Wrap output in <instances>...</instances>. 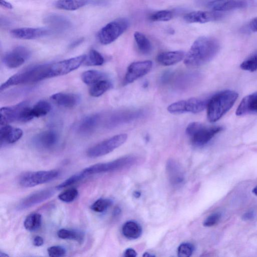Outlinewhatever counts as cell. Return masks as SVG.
Instances as JSON below:
<instances>
[{
  "label": "cell",
  "instance_id": "cell-26",
  "mask_svg": "<svg viewBox=\"0 0 257 257\" xmlns=\"http://www.w3.org/2000/svg\"><path fill=\"white\" fill-rule=\"evenodd\" d=\"M45 22L51 27L59 30H65L71 27V23L66 17L55 14L47 16Z\"/></svg>",
  "mask_w": 257,
  "mask_h": 257
},
{
  "label": "cell",
  "instance_id": "cell-16",
  "mask_svg": "<svg viewBox=\"0 0 257 257\" xmlns=\"http://www.w3.org/2000/svg\"><path fill=\"white\" fill-rule=\"evenodd\" d=\"M223 13L216 11H195L185 15L183 19L189 23H206L221 19Z\"/></svg>",
  "mask_w": 257,
  "mask_h": 257
},
{
  "label": "cell",
  "instance_id": "cell-1",
  "mask_svg": "<svg viewBox=\"0 0 257 257\" xmlns=\"http://www.w3.org/2000/svg\"><path fill=\"white\" fill-rule=\"evenodd\" d=\"M220 46L218 42L210 36H202L193 44L185 58V64L197 67L209 62L217 54Z\"/></svg>",
  "mask_w": 257,
  "mask_h": 257
},
{
  "label": "cell",
  "instance_id": "cell-4",
  "mask_svg": "<svg viewBox=\"0 0 257 257\" xmlns=\"http://www.w3.org/2000/svg\"><path fill=\"white\" fill-rule=\"evenodd\" d=\"M223 130V128L221 126L207 127L200 123L193 122L187 127L186 133L194 145L202 146L207 144Z\"/></svg>",
  "mask_w": 257,
  "mask_h": 257
},
{
  "label": "cell",
  "instance_id": "cell-15",
  "mask_svg": "<svg viewBox=\"0 0 257 257\" xmlns=\"http://www.w3.org/2000/svg\"><path fill=\"white\" fill-rule=\"evenodd\" d=\"M58 139V135L56 132L48 130L36 135L33 140V143L37 148L50 150L55 148Z\"/></svg>",
  "mask_w": 257,
  "mask_h": 257
},
{
  "label": "cell",
  "instance_id": "cell-3",
  "mask_svg": "<svg viewBox=\"0 0 257 257\" xmlns=\"http://www.w3.org/2000/svg\"><path fill=\"white\" fill-rule=\"evenodd\" d=\"M239 94L235 91L225 90L213 95L208 103L207 119L210 122H215L221 119L232 107Z\"/></svg>",
  "mask_w": 257,
  "mask_h": 257
},
{
  "label": "cell",
  "instance_id": "cell-49",
  "mask_svg": "<svg viewBox=\"0 0 257 257\" xmlns=\"http://www.w3.org/2000/svg\"><path fill=\"white\" fill-rule=\"evenodd\" d=\"M83 41L84 40L83 39H80L79 40H77L71 45V48L76 47V46L80 45L83 42Z\"/></svg>",
  "mask_w": 257,
  "mask_h": 257
},
{
  "label": "cell",
  "instance_id": "cell-41",
  "mask_svg": "<svg viewBox=\"0 0 257 257\" xmlns=\"http://www.w3.org/2000/svg\"><path fill=\"white\" fill-rule=\"evenodd\" d=\"M221 217V213L215 212L208 216L204 223V226L206 227H210L215 225Z\"/></svg>",
  "mask_w": 257,
  "mask_h": 257
},
{
  "label": "cell",
  "instance_id": "cell-7",
  "mask_svg": "<svg viewBox=\"0 0 257 257\" xmlns=\"http://www.w3.org/2000/svg\"><path fill=\"white\" fill-rule=\"evenodd\" d=\"M59 174L57 170L26 172L20 176L18 182L23 188L34 187L54 180Z\"/></svg>",
  "mask_w": 257,
  "mask_h": 257
},
{
  "label": "cell",
  "instance_id": "cell-27",
  "mask_svg": "<svg viewBox=\"0 0 257 257\" xmlns=\"http://www.w3.org/2000/svg\"><path fill=\"white\" fill-rule=\"evenodd\" d=\"M122 233L127 239L136 240L141 236L142 230L138 223L130 221L124 225L122 228Z\"/></svg>",
  "mask_w": 257,
  "mask_h": 257
},
{
  "label": "cell",
  "instance_id": "cell-36",
  "mask_svg": "<svg viewBox=\"0 0 257 257\" xmlns=\"http://www.w3.org/2000/svg\"><path fill=\"white\" fill-rule=\"evenodd\" d=\"M79 195L77 189L71 188L65 190L58 196V199L61 201L69 203L74 201Z\"/></svg>",
  "mask_w": 257,
  "mask_h": 257
},
{
  "label": "cell",
  "instance_id": "cell-33",
  "mask_svg": "<svg viewBox=\"0 0 257 257\" xmlns=\"http://www.w3.org/2000/svg\"><path fill=\"white\" fill-rule=\"evenodd\" d=\"M57 236L63 240L77 241L81 243L84 240V234L78 231L62 229L57 232Z\"/></svg>",
  "mask_w": 257,
  "mask_h": 257
},
{
  "label": "cell",
  "instance_id": "cell-39",
  "mask_svg": "<svg viewBox=\"0 0 257 257\" xmlns=\"http://www.w3.org/2000/svg\"><path fill=\"white\" fill-rule=\"evenodd\" d=\"M173 16L171 11L161 10L153 14L151 16V19L155 22H166L171 20Z\"/></svg>",
  "mask_w": 257,
  "mask_h": 257
},
{
  "label": "cell",
  "instance_id": "cell-45",
  "mask_svg": "<svg viewBox=\"0 0 257 257\" xmlns=\"http://www.w3.org/2000/svg\"><path fill=\"white\" fill-rule=\"evenodd\" d=\"M255 213L253 211H249L246 212L243 215L242 218L244 221H250V220L253 219L254 217Z\"/></svg>",
  "mask_w": 257,
  "mask_h": 257
},
{
  "label": "cell",
  "instance_id": "cell-37",
  "mask_svg": "<svg viewBox=\"0 0 257 257\" xmlns=\"http://www.w3.org/2000/svg\"><path fill=\"white\" fill-rule=\"evenodd\" d=\"M112 202L109 199H100L91 206V209L97 212H103L111 206Z\"/></svg>",
  "mask_w": 257,
  "mask_h": 257
},
{
  "label": "cell",
  "instance_id": "cell-6",
  "mask_svg": "<svg viewBox=\"0 0 257 257\" xmlns=\"http://www.w3.org/2000/svg\"><path fill=\"white\" fill-rule=\"evenodd\" d=\"M138 160V158L135 156H128L111 162L90 166L84 169L82 172L87 177L91 175L114 171L131 166L136 163Z\"/></svg>",
  "mask_w": 257,
  "mask_h": 257
},
{
  "label": "cell",
  "instance_id": "cell-9",
  "mask_svg": "<svg viewBox=\"0 0 257 257\" xmlns=\"http://www.w3.org/2000/svg\"><path fill=\"white\" fill-rule=\"evenodd\" d=\"M209 99L203 100L192 98L188 100L180 101L171 104L167 108L171 114L184 113H199L207 107Z\"/></svg>",
  "mask_w": 257,
  "mask_h": 257
},
{
  "label": "cell",
  "instance_id": "cell-14",
  "mask_svg": "<svg viewBox=\"0 0 257 257\" xmlns=\"http://www.w3.org/2000/svg\"><path fill=\"white\" fill-rule=\"evenodd\" d=\"M55 193L53 189H46L32 194L23 199L18 204L19 210L29 208L50 199Z\"/></svg>",
  "mask_w": 257,
  "mask_h": 257
},
{
  "label": "cell",
  "instance_id": "cell-20",
  "mask_svg": "<svg viewBox=\"0 0 257 257\" xmlns=\"http://www.w3.org/2000/svg\"><path fill=\"white\" fill-rule=\"evenodd\" d=\"M51 99L57 105L68 108L77 105L80 102L78 95L70 93H56L51 96Z\"/></svg>",
  "mask_w": 257,
  "mask_h": 257
},
{
  "label": "cell",
  "instance_id": "cell-18",
  "mask_svg": "<svg viewBox=\"0 0 257 257\" xmlns=\"http://www.w3.org/2000/svg\"><path fill=\"white\" fill-rule=\"evenodd\" d=\"M23 134V132L20 129L13 127L9 125L1 126L0 129L1 146L17 142L22 138Z\"/></svg>",
  "mask_w": 257,
  "mask_h": 257
},
{
  "label": "cell",
  "instance_id": "cell-31",
  "mask_svg": "<svg viewBox=\"0 0 257 257\" xmlns=\"http://www.w3.org/2000/svg\"><path fill=\"white\" fill-rule=\"evenodd\" d=\"M51 109V104L45 101H41L37 103L31 108V113L33 119L40 118L48 115Z\"/></svg>",
  "mask_w": 257,
  "mask_h": 257
},
{
  "label": "cell",
  "instance_id": "cell-30",
  "mask_svg": "<svg viewBox=\"0 0 257 257\" xmlns=\"http://www.w3.org/2000/svg\"><path fill=\"white\" fill-rule=\"evenodd\" d=\"M112 86L111 82L105 79L92 85L89 93L93 97H99L111 89Z\"/></svg>",
  "mask_w": 257,
  "mask_h": 257
},
{
  "label": "cell",
  "instance_id": "cell-47",
  "mask_svg": "<svg viewBox=\"0 0 257 257\" xmlns=\"http://www.w3.org/2000/svg\"><path fill=\"white\" fill-rule=\"evenodd\" d=\"M250 29L253 32H257V17L253 19L249 24Z\"/></svg>",
  "mask_w": 257,
  "mask_h": 257
},
{
  "label": "cell",
  "instance_id": "cell-44",
  "mask_svg": "<svg viewBox=\"0 0 257 257\" xmlns=\"http://www.w3.org/2000/svg\"><path fill=\"white\" fill-rule=\"evenodd\" d=\"M33 244L36 247H41L44 245V240L41 236H36L33 239Z\"/></svg>",
  "mask_w": 257,
  "mask_h": 257
},
{
  "label": "cell",
  "instance_id": "cell-46",
  "mask_svg": "<svg viewBox=\"0 0 257 257\" xmlns=\"http://www.w3.org/2000/svg\"><path fill=\"white\" fill-rule=\"evenodd\" d=\"M137 255V252L133 249H128L124 253V256L126 257H135Z\"/></svg>",
  "mask_w": 257,
  "mask_h": 257
},
{
  "label": "cell",
  "instance_id": "cell-17",
  "mask_svg": "<svg viewBox=\"0 0 257 257\" xmlns=\"http://www.w3.org/2000/svg\"><path fill=\"white\" fill-rule=\"evenodd\" d=\"M207 5L212 11L221 12L244 8L247 2L246 0H213Z\"/></svg>",
  "mask_w": 257,
  "mask_h": 257
},
{
  "label": "cell",
  "instance_id": "cell-22",
  "mask_svg": "<svg viewBox=\"0 0 257 257\" xmlns=\"http://www.w3.org/2000/svg\"><path fill=\"white\" fill-rule=\"evenodd\" d=\"M185 56V53L182 51L164 52L157 56V61L162 65L171 66L179 62Z\"/></svg>",
  "mask_w": 257,
  "mask_h": 257
},
{
  "label": "cell",
  "instance_id": "cell-35",
  "mask_svg": "<svg viewBox=\"0 0 257 257\" xmlns=\"http://www.w3.org/2000/svg\"><path fill=\"white\" fill-rule=\"evenodd\" d=\"M86 177L82 171L80 172L73 175L72 176L66 179L62 183H61V184L57 186L56 189L57 190H60L63 188H65L67 187L75 184V183L82 180Z\"/></svg>",
  "mask_w": 257,
  "mask_h": 257
},
{
  "label": "cell",
  "instance_id": "cell-51",
  "mask_svg": "<svg viewBox=\"0 0 257 257\" xmlns=\"http://www.w3.org/2000/svg\"><path fill=\"white\" fill-rule=\"evenodd\" d=\"M253 193L256 196H257V186L252 191Z\"/></svg>",
  "mask_w": 257,
  "mask_h": 257
},
{
  "label": "cell",
  "instance_id": "cell-21",
  "mask_svg": "<svg viewBox=\"0 0 257 257\" xmlns=\"http://www.w3.org/2000/svg\"><path fill=\"white\" fill-rule=\"evenodd\" d=\"M167 172L171 184L178 186L184 181L185 177L179 165L174 160H170L166 165Z\"/></svg>",
  "mask_w": 257,
  "mask_h": 257
},
{
  "label": "cell",
  "instance_id": "cell-24",
  "mask_svg": "<svg viewBox=\"0 0 257 257\" xmlns=\"http://www.w3.org/2000/svg\"><path fill=\"white\" fill-rule=\"evenodd\" d=\"M142 115L140 112H128L115 114L110 118L107 122V126L109 127H114L120 124L126 123L134 119L138 118Z\"/></svg>",
  "mask_w": 257,
  "mask_h": 257
},
{
  "label": "cell",
  "instance_id": "cell-42",
  "mask_svg": "<svg viewBox=\"0 0 257 257\" xmlns=\"http://www.w3.org/2000/svg\"><path fill=\"white\" fill-rule=\"evenodd\" d=\"M48 252L50 257H63L66 254L65 249L61 246H52L48 249Z\"/></svg>",
  "mask_w": 257,
  "mask_h": 257
},
{
  "label": "cell",
  "instance_id": "cell-48",
  "mask_svg": "<svg viewBox=\"0 0 257 257\" xmlns=\"http://www.w3.org/2000/svg\"><path fill=\"white\" fill-rule=\"evenodd\" d=\"M0 3H1V6L7 9H12L13 8V5L6 1V0H0Z\"/></svg>",
  "mask_w": 257,
  "mask_h": 257
},
{
  "label": "cell",
  "instance_id": "cell-50",
  "mask_svg": "<svg viewBox=\"0 0 257 257\" xmlns=\"http://www.w3.org/2000/svg\"><path fill=\"white\" fill-rule=\"evenodd\" d=\"M0 256L1 257H9V256L5 253L2 251L0 252Z\"/></svg>",
  "mask_w": 257,
  "mask_h": 257
},
{
  "label": "cell",
  "instance_id": "cell-43",
  "mask_svg": "<svg viewBox=\"0 0 257 257\" xmlns=\"http://www.w3.org/2000/svg\"><path fill=\"white\" fill-rule=\"evenodd\" d=\"M109 0H89V4L96 6H104L108 3Z\"/></svg>",
  "mask_w": 257,
  "mask_h": 257
},
{
  "label": "cell",
  "instance_id": "cell-52",
  "mask_svg": "<svg viewBox=\"0 0 257 257\" xmlns=\"http://www.w3.org/2000/svg\"><path fill=\"white\" fill-rule=\"evenodd\" d=\"M145 257H152V256H154V255H149V253H146L145 255H143Z\"/></svg>",
  "mask_w": 257,
  "mask_h": 257
},
{
  "label": "cell",
  "instance_id": "cell-12",
  "mask_svg": "<svg viewBox=\"0 0 257 257\" xmlns=\"http://www.w3.org/2000/svg\"><path fill=\"white\" fill-rule=\"evenodd\" d=\"M30 55L31 52L28 49L19 47L6 53L3 56V62L8 68H16L22 65Z\"/></svg>",
  "mask_w": 257,
  "mask_h": 257
},
{
  "label": "cell",
  "instance_id": "cell-28",
  "mask_svg": "<svg viewBox=\"0 0 257 257\" xmlns=\"http://www.w3.org/2000/svg\"><path fill=\"white\" fill-rule=\"evenodd\" d=\"M134 39L140 51L144 54H150L153 47L150 41L143 33L136 32L134 34Z\"/></svg>",
  "mask_w": 257,
  "mask_h": 257
},
{
  "label": "cell",
  "instance_id": "cell-13",
  "mask_svg": "<svg viewBox=\"0 0 257 257\" xmlns=\"http://www.w3.org/2000/svg\"><path fill=\"white\" fill-rule=\"evenodd\" d=\"M51 31L46 28H20L11 31L14 38L23 40H35L49 35Z\"/></svg>",
  "mask_w": 257,
  "mask_h": 257
},
{
  "label": "cell",
  "instance_id": "cell-23",
  "mask_svg": "<svg viewBox=\"0 0 257 257\" xmlns=\"http://www.w3.org/2000/svg\"><path fill=\"white\" fill-rule=\"evenodd\" d=\"M100 120L99 115H92L84 119L80 123L78 133L83 135H88L93 133L98 127Z\"/></svg>",
  "mask_w": 257,
  "mask_h": 257
},
{
  "label": "cell",
  "instance_id": "cell-5",
  "mask_svg": "<svg viewBox=\"0 0 257 257\" xmlns=\"http://www.w3.org/2000/svg\"><path fill=\"white\" fill-rule=\"evenodd\" d=\"M126 18H119L108 23L99 32L98 39L103 45H108L116 41L129 26Z\"/></svg>",
  "mask_w": 257,
  "mask_h": 257
},
{
  "label": "cell",
  "instance_id": "cell-38",
  "mask_svg": "<svg viewBox=\"0 0 257 257\" xmlns=\"http://www.w3.org/2000/svg\"><path fill=\"white\" fill-rule=\"evenodd\" d=\"M244 70L254 72L257 70V53L249 57L244 61L240 65Z\"/></svg>",
  "mask_w": 257,
  "mask_h": 257
},
{
  "label": "cell",
  "instance_id": "cell-8",
  "mask_svg": "<svg viewBox=\"0 0 257 257\" xmlns=\"http://www.w3.org/2000/svg\"><path fill=\"white\" fill-rule=\"evenodd\" d=\"M127 138V134H122L105 140L89 149L87 156L91 158H96L111 153L122 145Z\"/></svg>",
  "mask_w": 257,
  "mask_h": 257
},
{
  "label": "cell",
  "instance_id": "cell-29",
  "mask_svg": "<svg viewBox=\"0 0 257 257\" xmlns=\"http://www.w3.org/2000/svg\"><path fill=\"white\" fill-rule=\"evenodd\" d=\"M42 224V216L38 213H32L25 219L24 226L28 231L34 232L39 230Z\"/></svg>",
  "mask_w": 257,
  "mask_h": 257
},
{
  "label": "cell",
  "instance_id": "cell-25",
  "mask_svg": "<svg viewBox=\"0 0 257 257\" xmlns=\"http://www.w3.org/2000/svg\"><path fill=\"white\" fill-rule=\"evenodd\" d=\"M89 4V0H57L54 3L56 8L66 11H75Z\"/></svg>",
  "mask_w": 257,
  "mask_h": 257
},
{
  "label": "cell",
  "instance_id": "cell-40",
  "mask_svg": "<svg viewBox=\"0 0 257 257\" xmlns=\"http://www.w3.org/2000/svg\"><path fill=\"white\" fill-rule=\"evenodd\" d=\"M195 250L194 245L190 243L180 245L178 249V256L180 257H189L192 255Z\"/></svg>",
  "mask_w": 257,
  "mask_h": 257
},
{
  "label": "cell",
  "instance_id": "cell-2",
  "mask_svg": "<svg viewBox=\"0 0 257 257\" xmlns=\"http://www.w3.org/2000/svg\"><path fill=\"white\" fill-rule=\"evenodd\" d=\"M54 77L52 63L36 65L28 67L10 77L3 84L0 91L18 85L38 83Z\"/></svg>",
  "mask_w": 257,
  "mask_h": 257
},
{
  "label": "cell",
  "instance_id": "cell-19",
  "mask_svg": "<svg viewBox=\"0 0 257 257\" xmlns=\"http://www.w3.org/2000/svg\"><path fill=\"white\" fill-rule=\"evenodd\" d=\"M257 113V92L245 97L236 111L239 116Z\"/></svg>",
  "mask_w": 257,
  "mask_h": 257
},
{
  "label": "cell",
  "instance_id": "cell-34",
  "mask_svg": "<svg viewBox=\"0 0 257 257\" xmlns=\"http://www.w3.org/2000/svg\"><path fill=\"white\" fill-rule=\"evenodd\" d=\"M104 62V59L102 55L98 51L92 50L87 55L84 64L88 66H101Z\"/></svg>",
  "mask_w": 257,
  "mask_h": 257
},
{
  "label": "cell",
  "instance_id": "cell-10",
  "mask_svg": "<svg viewBox=\"0 0 257 257\" xmlns=\"http://www.w3.org/2000/svg\"><path fill=\"white\" fill-rule=\"evenodd\" d=\"M29 106L27 102L15 105L1 108V126L9 125L14 122H23L26 109Z\"/></svg>",
  "mask_w": 257,
  "mask_h": 257
},
{
  "label": "cell",
  "instance_id": "cell-32",
  "mask_svg": "<svg viewBox=\"0 0 257 257\" xmlns=\"http://www.w3.org/2000/svg\"><path fill=\"white\" fill-rule=\"evenodd\" d=\"M106 79V76L102 72L95 70H90L84 72L82 75L83 82L88 85L95 83Z\"/></svg>",
  "mask_w": 257,
  "mask_h": 257
},
{
  "label": "cell",
  "instance_id": "cell-11",
  "mask_svg": "<svg viewBox=\"0 0 257 257\" xmlns=\"http://www.w3.org/2000/svg\"><path fill=\"white\" fill-rule=\"evenodd\" d=\"M153 63L152 61L146 60L131 63L128 68L124 80V85H127L143 77L151 70Z\"/></svg>",
  "mask_w": 257,
  "mask_h": 257
}]
</instances>
